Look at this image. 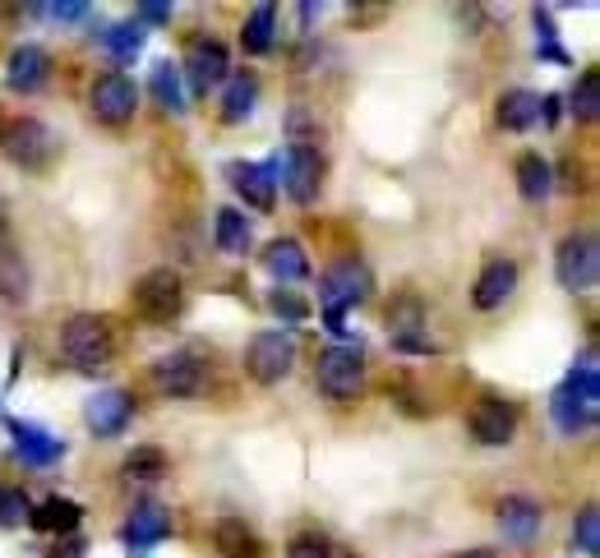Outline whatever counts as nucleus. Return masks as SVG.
Segmentation results:
<instances>
[{
  "label": "nucleus",
  "instance_id": "nucleus-1",
  "mask_svg": "<svg viewBox=\"0 0 600 558\" xmlns=\"http://www.w3.org/2000/svg\"><path fill=\"white\" fill-rule=\"evenodd\" d=\"M596 411H600V374H596V351H587V361L564 378L559 392H554L550 415L564 434H582L596 425Z\"/></svg>",
  "mask_w": 600,
  "mask_h": 558
},
{
  "label": "nucleus",
  "instance_id": "nucleus-2",
  "mask_svg": "<svg viewBox=\"0 0 600 558\" xmlns=\"http://www.w3.org/2000/svg\"><path fill=\"white\" fill-rule=\"evenodd\" d=\"M60 351L79 374H102L116 355V338H111V323L98 315H75L60 328Z\"/></svg>",
  "mask_w": 600,
  "mask_h": 558
},
{
  "label": "nucleus",
  "instance_id": "nucleus-3",
  "mask_svg": "<svg viewBox=\"0 0 600 558\" xmlns=\"http://www.w3.org/2000/svg\"><path fill=\"white\" fill-rule=\"evenodd\" d=\"M135 309L152 328H167L171 319H181V309H185L181 273H176V267H152V273H144L135 282Z\"/></svg>",
  "mask_w": 600,
  "mask_h": 558
},
{
  "label": "nucleus",
  "instance_id": "nucleus-4",
  "mask_svg": "<svg viewBox=\"0 0 600 558\" xmlns=\"http://www.w3.org/2000/svg\"><path fill=\"white\" fill-rule=\"evenodd\" d=\"M554 277H559L564 292H591L600 282V244L591 231H577L559 244V254H554Z\"/></svg>",
  "mask_w": 600,
  "mask_h": 558
},
{
  "label": "nucleus",
  "instance_id": "nucleus-5",
  "mask_svg": "<svg viewBox=\"0 0 600 558\" xmlns=\"http://www.w3.org/2000/svg\"><path fill=\"white\" fill-rule=\"evenodd\" d=\"M0 144H5V152H10V162H19L24 171H42V167H52V158H56V134L42 125V121H33V116H19V121H10L5 125V134H0Z\"/></svg>",
  "mask_w": 600,
  "mask_h": 558
},
{
  "label": "nucleus",
  "instance_id": "nucleus-6",
  "mask_svg": "<svg viewBox=\"0 0 600 558\" xmlns=\"http://www.w3.org/2000/svg\"><path fill=\"white\" fill-rule=\"evenodd\" d=\"M292 365H296V338L292 332H259V338L250 342V351H246V374L263 388L282 384V378L292 374Z\"/></svg>",
  "mask_w": 600,
  "mask_h": 558
},
{
  "label": "nucleus",
  "instance_id": "nucleus-7",
  "mask_svg": "<svg viewBox=\"0 0 600 558\" xmlns=\"http://www.w3.org/2000/svg\"><path fill=\"white\" fill-rule=\"evenodd\" d=\"M315 378H319V392L332 397V401H347L361 392L365 384V361L355 346H328L315 365Z\"/></svg>",
  "mask_w": 600,
  "mask_h": 558
},
{
  "label": "nucleus",
  "instance_id": "nucleus-8",
  "mask_svg": "<svg viewBox=\"0 0 600 558\" xmlns=\"http://www.w3.org/2000/svg\"><path fill=\"white\" fill-rule=\"evenodd\" d=\"M319 286H324V309H332V315H347V305H361L374 292V277H370L365 263L342 259V263L328 267Z\"/></svg>",
  "mask_w": 600,
  "mask_h": 558
},
{
  "label": "nucleus",
  "instance_id": "nucleus-9",
  "mask_svg": "<svg viewBox=\"0 0 600 558\" xmlns=\"http://www.w3.org/2000/svg\"><path fill=\"white\" fill-rule=\"evenodd\" d=\"M227 70H231V60H227V47H222V42H213V37L190 42V52H185V70H181V75L190 79L194 98H208L213 88L227 83Z\"/></svg>",
  "mask_w": 600,
  "mask_h": 558
},
{
  "label": "nucleus",
  "instance_id": "nucleus-10",
  "mask_svg": "<svg viewBox=\"0 0 600 558\" xmlns=\"http://www.w3.org/2000/svg\"><path fill=\"white\" fill-rule=\"evenodd\" d=\"M135 111H139V88L129 75H102L93 83V116L102 125H125V121H135Z\"/></svg>",
  "mask_w": 600,
  "mask_h": 558
},
{
  "label": "nucleus",
  "instance_id": "nucleus-11",
  "mask_svg": "<svg viewBox=\"0 0 600 558\" xmlns=\"http://www.w3.org/2000/svg\"><path fill=\"white\" fill-rule=\"evenodd\" d=\"M282 190L296 198V204H315L319 190H324V158L319 148L296 144L286 152V167H282Z\"/></svg>",
  "mask_w": 600,
  "mask_h": 558
},
{
  "label": "nucleus",
  "instance_id": "nucleus-12",
  "mask_svg": "<svg viewBox=\"0 0 600 558\" xmlns=\"http://www.w3.org/2000/svg\"><path fill=\"white\" fill-rule=\"evenodd\" d=\"M227 175H231L236 194L246 198L250 208L269 213L278 204V162H231Z\"/></svg>",
  "mask_w": 600,
  "mask_h": 558
},
{
  "label": "nucleus",
  "instance_id": "nucleus-13",
  "mask_svg": "<svg viewBox=\"0 0 600 558\" xmlns=\"http://www.w3.org/2000/svg\"><path fill=\"white\" fill-rule=\"evenodd\" d=\"M466 425H472V439L485 443V448H503V443H513V434H518V411L499 397H485V401H476Z\"/></svg>",
  "mask_w": 600,
  "mask_h": 558
},
{
  "label": "nucleus",
  "instance_id": "nucleus-14",
  "mask_svg": "<svg viewBox=\"0 0 600 558\" xmlns=\"http://www.w3.org/2000/svg\"><path fill=\"white\" fill-rule=\"evenodd\" d=\"M152 384H158L167 397H194L204 388V365H199L190 351H171L152 365Z\"/></svg>",
  "mask_w": 600,
  "mask_h": 558
},
{
  "label": "nucleus",
  "instance_id": "nucleus-15",
  "mask_svg": "<svg viewBox=\"0 0 600 558\" xmlns=\"http://www.w3.org/2000/svg\"><path fill=\"white\" fill-rule=\"evenodd\" d=\"M88 430L93 434H102V439H116V434H125V425H129V415H135V397L129 392H98L93 401H88Z\"/></svg>",
  "mask_w": 600,
  "mask_h": 558
},
{
  "label": "nucleus",
  "instance_id": "nucleus-16",
  "mask_svg": "<svg viewBox=\"0 0 600 558\" xmlns=\"http://www.w3.org/2000/svg\"><path fill=\"white\" fill-rule=\"evenodd\" d=\"M52 79V56L42 47H14L10 52V65H5V83L14 88V93H37V88H47Z\"/></svg>",
  "mask_w": 600,
  "mask_h": 558
},
{
  "label": "nucleus",
  "instance_id": "nucleus-17",
  "mask_svg": "<svg viewBox=\"0 0 600 558\" xmlns=\"http://www.w3.org/2000/svg\"><path fill=\"white\" fill-rule=\"evenodd\" d=\"M513 292H518V263L513 259H495V263L480 267L472 300H476V309H499Z\"/></svg>",
  "mask_w": 600,
  "mask_h": 558
},
{
  "label": "nucleus",
  "instance_id": "nucleus-18",
  "mask_svg": "<svg viewBox=\"0 0 600 558\" xmlns=\"http://www.w3.org/2000/svg\"><path fill=\"white\" fill-rule=\"evenodd\" d=\"M499 526H503V535L513 545H531L541 535V503H531V499H503V508H499Z\"/></svg>",
  "mask_w": 600,
  "mask_h": 558
},
{
  "label": "nucleus",
  "instance_id": "nucleus-19",
  "mask_svg": "<svg viewBox=\"0 0 600 558\" xmlns=\"http://www.w3.org/2000/svg\"><path fill=\"white\" fill-rule=\"evenodd\" d=\"M263 267L278 277V282H305L309 277V259H305V244L292 240V236H282L273 240L269 250H263Z\"/></svg>",
  "mask_w": 600,
  "mask_h": 558
},
{
  "label": "nucleus",
  "instance_id": "nucleus-20",
  "mask_svg": "<svg viewBox=\"0 0 600 558\" xmlns=\"http://www.w3.org/2000/svg\"><path fill=\"white\" fill-rule=\"evenodd\" d=\"M213 545L222 558H263V545H259V535L240 522V517H222L213 526Z\"/></svg>",
  "mask_w": 600,
  "mask_h": 558
},
{
  "label": "nucleus",
  "instance_id": "nucleus-21",
  "mask_svg": "<svg viewBox=\"0 0 600 558\" xmlns=\"http://www.w3.org/2000/svg\"><path fill=\"white\" fill-rule=\"evenodd\" d=\"M167 531H171V517L158 508V503H139L135 512H129V522H125V540L144 549V545H158L167 540Z\"/></svg>",
  "mask_w": 600,
  "mask_h": 558
},
{
  "label": "nucleus",
  "instance_id": "nucleus-22",
  "mask_svg": "<svg viewBox=\"0 0 600 558\" xmlns=\"http://www.w3.org/2000/svg\"><path fill=\"white\" fill-rule=\"evenodd\" d=\"M10 434H14V448L24 453L33 466H47V462L65 457V443L52 439L47 430H37V425H24V420H10Z\"/></svg>",
  "mask_w": 600,
  "mask_h": 558
},
{
  "label": "nucleus",
  "instance_id": "nucleus-23",
  "mask_svg": "<svg viewBox=\"0 0 600 558\" xmlns=\"http://www.w3.org/2000/svg\"><path fill=\"white\" fill-rule=\"evenodd\" d=\"M536 121H541V98H536V93H527V88H513V93L499 98V125H503V129L522 134V129H531Z\"/></svg>",
  "mask_w": 600,
  "mask_h": 558
},
{
  "label": "nucleus",
  "instance_id": "nucleus-24",
  "mask_svg": "<svg viewBox=\"0 0 600 558\" xmlns=\"http://www.w3.org/2000/svg\"><path fill=\"white\" fill-rule=\"evenodd\" d=\"M254 102H259V83L254 75H236L227 79V93H222V121L227 125H240L254 116Z\"/></svg>",
  "mask_w": 600,
  "mask_h": 558
},
{
  "label": "nucleus",
  "instance_id": "nucleus-25",
  "mask_svg": "<svg viewBox=\"0 0 600 558\" xmlns=\"http://www.w3.org/2000/svg\"><path fill=\"white\" fill-rule=\"evenodd\" d=\"M213 240H217L222 254H246L250 240H254L246 213H240V208H222V213H217V231H213Z\"/></svg>",
  "mask_w": 600,
  "mask_h": 558
},
{
  "label": "nucleus",
  "instance_id": "nucleus-26",
  "mask_svg": "<svg viewBox=\"0 0 600 558\" xmlns=\"http://www.w3.org/2000/svg\"><path fill=\"white\" fill-rule=\"evenodd\" d=\"M518 190H522V198H531V204H541V198L554 190V167L541 158V152L518 158Z\"/></svg>",
  "mask_w": 600,
  "mask_h": 558
},
{
  "label": "nucleus",
  "instance_id": "nucleus-27",
  "mask_svg": "<svg viewBox=\"0 0 600 558\" xmlns=\"http://www.w3.org/2000/svg\"><path fill=\"white\" fill-rule=\"evenodd\" d=\"M273 24H278V5H254L246 29H240V47H246L250 56H263L273 47Z\"/></svg>",
  "mask_w": 600,
  "mask_h": 558
},
{
  "label": "nucleus",
  "instance_id": "nucleus-28",
  "mask_svg": "<svg viewBox=\"0 0 600 558\" xmlns=\"http://www.w3.org/2000/svg\"><path fill=\"white\" fill-rule=\"evenodd\" d=\"M33 517V526H42V531H75L79 526V517H83V508L79 503H70V499H47L37 512H29Z\"/></svg>",
  "mask_w": 600,
  "mask_h": 558
},
{
  "label": "nucleus",
  "instance_id": "nucleus-29",
  "mask_svg": "<svg viewBox=\"0 0 600 558\" xmlns=\"http://www.w3.org/2000/svg\"><path fill=\"white\" fill-rule=\"evenodd\" d=\"M152 98L167 111H185V93H181V70L171 60H158L152 65Z\"/></svg>",
  "mask_w": 600,
  "mask_h": 558
},
{
  "label": "nucleus",
  "instance_id": "nucleus-30",
  "mask_svg": "<svg viewBox=\"0 0 600 558\" xmlns=\"http://www.w3.org/2000/svg\"><path fill=\"white\" fill-rule=\"evenodd\" d=\"M102 47L116 56V60H135L144 52V29L139 24H111L106 33H98Z\"/></svg>",
  "mask_w": 600,
  "mask_h": 558
},
{
  "label": "nucleus",
  "instance_id": "nucleus-31",
  "mask_svg": "<svg viewBox=\"0 0 600 558\" xmlns=\"http://www.w3.org/2000/svg\"><path fill=\"white\" fill-rule=\"evenodd\" d=\"M0 292H5L10 305H24L29 300V273H24V259L14 250L0 254Z\"/></svg>",
  "mask_w": 600,
  "mask_h": 558
},
{
  "label": "nucleus",
  "instance_id": "nucleus-32",
  "mask_svg": "<svg viewBox=\"0 0 600 558\" xmlns=\"http://www.w3.org/2000/svg\"><path fill=\"white\" fill-rule=\"evenodd\" d=\"M573 116L577 121H596L600 116V75L596 70H587L582 79H577V88H573Z\"/></svg>",
  "mask_w": 600,
  "mask_h": 558
},
{
  "label": "nucleus",
  "instance_id": "nucleus-33",
  "mask_svg": "<svg viewBox=\"0 0 600 558\" xmlns=\"http://www.w3.org/2000/svg\"><path fill=\"white\" fill-rule=\"evenodd\" d=\"M125 476L129 480H158V476H167V457L158 448H135L125 457Z\"/></svg>",
  "mask_w": 600,
  "mask_h": 558
},
{
  "label": "nucleus",
  "instance_id": "nucleus-34",
  "mask_svg": "<svg viewBox=\"0 0 600 558\" xmlns=\"http://www.w3.org/2000/svg\"><path fill=\"white\" fill-rule=\"evenodd\" d=\"M573 535H577V549H582V554H600V512H596V508L577 512Z\"/></svg>",
  "mask_w": 600,
  "mask_h": 558
},
{
  "label": "nucleus",
  "instance_id": "nucleus-35",
  "mask_svg": "<svg viewBox=\"0 0 600 558\" xmlns=\"http://www.w3.org/2000/svg\"><path fill=\"white\" fill-rule=\"evenodd\" d=\"M29 499L19 494V489H0V526H19V522H29Z\"/></svg>",
  "mask_w": 600,
  "mask_h": 558
},
{
  "label": "nucleus",
  "instance_id": "nucleus-36",
  "mask_svg": "<svg viewBox=\"0 0 600 558\" xmlns=\"http://www.w3.org/2000/svg\"><path fill=\"white\" fill-rule=\"evenodd\" d=\"M269 305H273V315H282V319H292V323H301V319L309 315V305H305V300H296L292 292H282V286H278V292L269 296Z\"/></svg>",
  "mask_w": 600,
  "mask_h": 558
},
{
  "label": "nucleus",
  "instance_id": "nucleus-37",
  "mask_svg": "<svg viewBox=\"0 0 600 558\" xmlns=\"http://www.w3.org/2000/svg\"><path fill=\"white\" fill-rule=\"evenodd\" d=\"M286 558H332V549L319 535H301V540H292V549H286Z\"/></svg>",
  "mask_w": 600,
  "mask_h": 558
},
{
  "label": "nucleus",
  "instance_id": "nucleus-38",
  "mask_svg": "<svg viewBox=\"0 0 600 558\" xmlns=\"http://www.w3.org/2000/svg\"><path fill=\"white\" fill-rule=\"evenodd\" d=\"M47 14H52V19H65V24H75V19H83V14H88V5H79V0H70V5H52Z\"/></svg>",
  "mask_w": 600,
  "mask_h": 558
},
{
  "label": "nucleus",
  "instance_id": "nucleus-39",
  "mask_svg": "<svg viewBox=\"0 0 600 558\" xmlns=\"http://www.w3.org/2000/svg\"><path fill=\"white\" fill-rule=\"evenodd\" d=\"M139 19H148V24H167L171 5H139Z\"/></svg>",
  "mask_w": 600,
  "mask_h": 558
},
{
  "label": "nucleus",
  "instance_id": "nucleus-40",
  "mask_svg": "<svg viewBox=\"0 0 600 558\" xmlns=\"http://www.w3.org/2000/svg\"><path fill=\"white\" fill-rule=\"evenodd\" d=\"M56 558H83V545H79V540H70L65 549H56Z\"/></svg>",
  "mask_w": 600,
  "mask_h": 558
},
{
  "label": "nucleus",
  "instance_id": "nucleus-41",
  "mask_svg": "<svg viewBox=\"0 0 600 558\" xmlns=\"http://www.w3.org/2000/svg\"><path fill=\"white\" fill-rule=\"evenodd\" d=\"M462 558H495L490 549H472V554H462Z\"/></svg>",
  "mask_w": 600,
  "mask_h": 558
},
{
  "label": "nucleus",
  "instance_id": "nucleus-42",
  "mask_svg": "<svg viewBox=\"0 0 600 558\" xmlns=\"http://www.w3.org/2000/svg\"><path fill=\"white\" fill-rule=\"evenodd\" d=\"M0 231H5V217H0Z\"/></svg>",
  "mask_w": 600,
  "mask_h": 558
}]
</instances>
